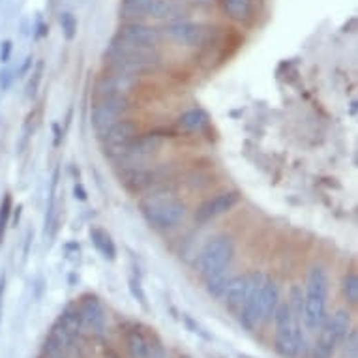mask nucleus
<instances>
[{
    "instance_id": "412c9836",
    "label": "nucleus",
    "mask_w": 358,
    "mask_h": 358,
    "mask_svg": "<svg viewBox=\"0 0 358 358\" xmlns=\"http://www.w3.org/2000/svg\"><path fill=\"white\" fill-rule=\"evenodd\" d=\"M91 238L94 247H96L100 254H102L104 259H109V261L117 259V246H115V242H113L111 235H109L107 231H104L102 227H92Z\"/></svg>"
},
{
    "instance_id": "b1692460",
    "label": "nucleus",
    "mask_w": 358,
    "mask_h": 358,
    "mask_svg": "<svg viewBox=\"0 0 358 358\" xmlns=\"http://www.w3.org/2000/svg\"><path fill=\"white\" fill-rule=\"evenodd\" d=\"M287 304L291 308L294 317L302 323V315H304V289H302V285H291Z\"/></svg>"
},
{
    "instance_id": "a878e982",
    "label": "nucleus",
    "mask_w": 358,
    "mask_h": 358,
    "mask_svg": "<svg viewBox=\"0 0 358 358\" xmlns=\"http://www.w3.org/2000/svg\"><path fill=\"white\" fill-rule=\"evenodd\" d=\"M229 278H231V276H229V270H225V272L222 274H216V276H210V278L205 280V283H207V291H209L212 296H216V299H220L223 294V289L227 285Z\"/></svg>"
},
{
    "instance_id": "f3484780",
    "label": "nucleus",
    "mask_w": 358,
    "mask_h": 358,
    "mask_svg": "<svg viewBox=\"0 0 358 358\" xmlns=\"http://www.w3.org/2000/svg\"><path fill=\"white\" fill-rule=\"evenodd\" d=\"M247 289H249V274L244 276H231L227 281V285L223 289V302L229 312L238 317L244 302H246Z\"/></svg>"
},
{
    "instance_id": "423d86ee",
    "label": "nucleus",
    "mask_w": 358,
    "mask_h": 358,
    "mask_svg": "<svg viewBox=\"0 0 358 358\" xmlns=\"http://www.w3.org/2000/svg\"><path fill=\"white\" fill-rule=\"evenodd\" d=\"M233 259H235V242L231 241V236L220 235L210 238L201 247L196 259V268L197 272L207 280L210 276L229 270Z\"/></svg>"
},
{
    "instance_id": "aec40b11",
    "label": "nucleus",
    "mask_w": 358,
    "mask_h": 358,
    "mask_svg": "<svg viewBox=\"0 0 358 358\" xmlns=\"http://www.w3.org/2000/svg\"><path fill=\"white\" fill-rule=\"evenodd\" d=\"M220 4L229 19L238 21V23L247 21L254 13V0H220Z\"/></svg>"
},
{
    "instance_id": "1a4fd4ad",
    "label": "nucleus",
    "mask_w": 358,
    "mask_h": 358,
    "mask_svg": "<svg viewBox=\"0 0 358 358\" xmlns=\"http://www.w3.org/2000/svg\"><path fill=\"white\" fill-rule=\"evenodd\" d=\"M163 34L160 28L152 25H144L141 21H128L118 26L113 41L122 46L143 47V49H158L162 44Z\"/></svg>"
},
{
    "instance_id": "393cba45",
    "label": "nucleus",
    "mask_w": 358,
    "mask_h": 358,
    "mask_svg": "<svg viewBox=\"0 0 358 358\" xmlns=\"http://www.w3.org/2000/svg\"><path fill=\"white\" fill-rule=\"evenodd\" d=\"M341 293L351 306L358 304V276L357 272H349L341 280Z\"/></svg>"
},
{
    "instance_id": "4be33fe9",
    "label": "nucleus",
    "mask_w": 358,
    "mask_h": 358,
    "mask_svg": "<svg viewBox=\"0 0 358 358\" xmlns=\"http://www.w3.org/2000/svg\"><path fill=\"white\" fill-rule=\"evenodd\" d=\"M126 347L131 358H149V339L139 328H131L126 334Z\"/></svg>"
},
{
    "instance_id": "f257e3e1",
    "label": "nucleus",
    "mask_w": 358,
    "mask_h": 358,
    "mask_svg": "<svg viewBox=\"0 0 358 358\" xmlns=\"http://www.w3.org/2000/svg\"><path fill=\"white\" fill-rule=\"evenodd\" d=\"M160 62H162V55L158 53V49L122 46L115 41H111V46L105 53L107 72L130 75V77H139V75L156 72Z\"/></svg>"
},
{
    "instance_id": "bb28decb",
    "label": "nucleus",
    "mask_w": 358,
    "mask_h": 358,
    "mask_svg": "<svg viewBox=\"0 0 358 358\" xmlns=\"http://www.w3.org/2000/svg\"><path fill=\"white\" fill-rule=\"evenodd\" d=\"M341 347V358H358V332L357 328H351L343 341L339 343Z\"/></svg>"
},
{
    "instance_id": "0eeeda50",
    "label": "nucleus",
    "mask_w": 358,
    "mask_h": 358,
    "mask_svg": "<svg viewBox=\"0 0 358 358\" xmlns=\"http://www.w3.org/2000/svg\"><path fill=\"white\" fill-rule=\"evenodd\" d=\"M349 330H351V315L347 310H338L330 317H326L319 328V339L313 347V358H332Z\"/></svg>"
},
{
    "instance_id": "6e6552de",
    "label": "nucleus",
    "mask_w": 358,
    "mask_h": 358,
    "mask_svg": "<svg viewBox=\"0 0 358 358\" xmlns=\"http://www.w3.org/2000/svg\"><path fill=\"white\" fill-rule=\"evenodd\" d=\"M120 15L128 21L141 19H173L176 8L171 0H122Z\"/></svg>"
},
{
    "instance_id": "20e7f679",
    "label": "nucleus",
    "mask_w": 358,
    "mask_h": 358,
    "mask_svg": "<svg viewBox=\"0 0 358 358\" xmlns=\"http://www.w3.org/2000/svg\"><path fill=\"white\" fill-rule=\"evenodd\" d=\"M326 299H328V276L319 265L310 268L304 289V315L302 323L308 330L319 332V328L326 321Z\"/></svg>"
},
{
    "instance_id": "9b49d317",
    "label": "nucleus",
    "mask_w": 358,
    "mask_h": 358,
    "mask_svg": "<svg viewBox=\"0 0 358 358\" xmlns=\"http://www.w3.org/2000/svg\"><path fill=\"white\" fill-rule=\"evenodd\" d=\"M167 38L186 47H201L209 41L210 30L209 26L202 23H194V21L173 17L167 21L163 32Z\"/></svg>"
},
{
    "instance_id": "5701e85b",
    "label": "nucleus",
    "mask_w": 358,
    "mask_h": 358,
    "mask_svg": "<svg viewBox=\"0 0 358 358\" xmlns=\"http://www.w3.org/2000/svg\"><path fill=\"white\" fill-rule=\"evenodd\" d=\"M60 326H64L66 330L70 334H73L75 338L81 336L83 332V323H81V315H79L77 306H68L64 312L60 313L59 319H57Z\"/></svg>"
},
{
    "instance_id": "39448f33",
    "label": "nucleus",
    "mask_w": 358,
    "mask_h": 358,
    "mask_svg": "<svg viewBox=\"0 0 358 358\" xmlns=\"http://www.w3.org/2000/svg\"><path fill=\"white\" fill-rule=\"evenodd\" d=\"M163 137L158 133H139L128 143L120 144L117 149L105 150V154L117 163L120 169L126 167H141L149 165L152 158L158 156V152L162 149Z\"/></svg>"
},
{
    "instance_id": "72a5a7b5",
    "label": "nucleus",
    "mask_w": 358,
    "mask_h": 358,
    "mask_svg": "<svg viewBox=\"0 0 358 358\" xmlns=\"http://www.w3.org/2000/svg\"><path fill=\"white\" fill-rule=\"evenodd\" d=\"M10 49H12V44H10V41H6V44H4V53H2V59H4V60L8 59V55H10Z\"/></svg>"
},
{
    "instance_id": "2f4dec72",
    "label": "nucleus",
    "mask_w": 358,
    "mask_h": 358,
    "mask_svg": "<svg viewBox=\"0 0 358 358\" xmlns=\"http://www.w3.org/2000/svg\"><path fill=\"white\" fill-rule=\"evenodd\" d=\"M73 194H75V197H77L79 201H85L86 199V191L85 188H83V184H75V186H73Z\"/></svg>"
},
{
    "instance_id": "2eb2a0df",
    "label": "nucleus",
    "mask_w": 358,
    "mask_h": 358,
    "mask_svg": "<svg viewBox=\"0 0 358 358\" xmlns=\"http://www.w3.org/2000/svg\"><path fill=\"white\" fill-rule=\"evenodd\" d=\"M79 315L83 323V330H88L91 334H102L105 326V312L100 304L98 296L94 294H85L79 302Z\"/></svg>"
},
{
    "instance_id": "7ed1b4c3",
    "label": "nucleus",
    "mask_w": 358,
    "mask_h": 358,
    "mask_svg": "<svg viewBox=\"0 0 358 358\" xmlns=\"http://www.w3.org/2000/svg\"><path fill=\"white\" fill-rule=\"evenodd\" d=\"M144 222L156 231H169L186 218V205L173 194L156 191L150 194L139 205Z\"/></svg>"
},
{
    "instance_id": "7c9ffc66",
    "label": "nucleus",
    "mask_w": 358,
    "mask_h": 358,
    "mask_svg": "<svg viewBox=\"0 0 358 358\" xmlns=\"http://www.w3.org/2000/svg\"><path fill=\"white\" fill-rule=\"evenodd\" d=\"M130 289H131V293H133V296H135V299L143 304V308H147V296H144L143 289L139 287V281L130 280Z\"/></svg>"
},
{
    "instance_id": "c85d7f7f",
    "label": "nucleus",
    "mask_w": 358,
    "mask_h": 358,
    "mask_svg": "<svg viewBox=\"0 0 358 358\" xmlns=\"http://www.w3.org/2000/svg\"><path fill=\"white\" fill-rule=\"evenodd\" d=\"M184 323H186V325H188V328L189 330H191V332L194 334H199V336H201V338H205V339H212L209 336V334L205 332V330H202V326L199 325V323H196V321L191 319V317H189V315H184Z\"/></svg>"
},
{
    "instance_id": "f03ea898",
    "label": "nucleus",
    "mask_w": 358,
    "mask_h": 358,
    "mask_svg": "<svg viewBox=\"0 0 358 358\" xmlns=\"http://www.w3.org/2000/svg\"><path fill=\"white\" fill-rule=\"evenodd\" d=\"M274 349L283 358H299L308 355V339L302 332V323L291 312L287 302H280L272 313Z\"/></svg>"
},
{
    "instance_id": "4468645a",
    "label": "nucleus",
    "mask_w": 358,
    "mask_h": 358,
    "mask_svg": "<svg viewBox=\"0 0 358 358\" xmlns=\"http://www.w3.org/2000/svg\"><path fill=\"white\" fill-rule=\"evenodd\" d=\"M137 85V77L109 73L102 75L94 85V98H111V96H128V92Z\"/></svg>"
},
{
    "instance_id": "c756f323",
    "label": "nucleus",
    "mask_w": 358,
    "mask_h": 358,
    "mask_svg": "<svg viewBox=\"0 0 358 358\" xmlns=\"http://www.w3.org/2000/svg\"><path fill=\"white\" fill-rule=\"evenodd\" d=\"M149 358H167L165 355V349L162 347V343L154 339V341H149Z\"/></svg>"
},
{
    "instance_id": "f8f14e48",
    "label": "nucleus",
    "mask_w": 358,
    "mask_h": 358,
    "mask_svg": "<svg viewBox=\"0 0 358 358\" xmlns=\"http://www.w3.org/2000/svg\"><path fill=\"white\" fill-rule=\"evenodd\" d=\"M241 201V191L236 189H229V191H223V194H218L216 197H210L205 202H201L197 207L196 214H194V220L199 225H205V223L212 222L220 216L227 214L229 210H233Z\"/></svg>"
},
{
    "instance_id": "ddd939ff",
    "label": "nucleus",
    "mask_w": 358,
    "mask_h": 358,
    "mask_svg": "<svg viewBox=\"0 0 358 358\" xmlns=\"http://www.w3.org/2000/svg\"><path fill=\"white\" fill-rule=\"evenodd\" d=\"M162 167H152V163L141 165V167H126V169H120V173H118L120 184L130 194H139V191L152 188L154 184L162 180Z\"/></svg>"
},
{
    "instance_id": "6ab92c4d",
    "label": "nucleus",
    "mask_w": 358,
    "mask_h": 358,
    "mask_svg": "<svg viewBox=\"0 0 358 358\" xmlns=\"http://www.w3.org/2000/svg\"><path fill=\"white\" fill-rule=\"evenodd\" d=\"M178 128L188 133H196V131H202L207 126L210 124V117L209 113L201 109V107H196V109H189V111L182 113L178 120Z\"/></svg>"
},
{
    "instance_id": "cd10ccee",
    "label": "nucleus",
    "mask_w": 358,
    "mask_h": 358,
    "mask_svg": "<svg viewBox=\"0 0 358 358\" xmlns=\"http://www.w3.org/2000/svg\"><path fill=\"white\" fill-rule=\"evenodd\" d=\"M60 25H62V30H64L66 38L73 39L75 30H77V21H75V17H73L72 13H62V17H60Z\"/></svg>"
},
{
    "instance_id": "9d476101",
    "label": "nucleus",
    "mask_w": 358,
    "mask_h": 358,
    "mask_svg": "<svg viewBox=\"0 0 358 358\" xmlns=\"http://www.w3.org/2000/svg\"><path fill=\"white\" fill-rule=\"evenodd\" d=\"M130 111V100L128 96H111V98H100L94 102L91 111V124L94 131L104 135L105 130L122 118V115Z\"/></svg>"
},
{
    "instance_id": "a211bd4d",
    "label": "nucleus",
    "mask_w": 358,
    "mask_h": 358,
    "mask_svg": "<svg viewBox=\"0 0 358 358\" xmlns=\"http://www.w3.org/2000/svg\"><path fill=\"white\" fill-rule=\"evenodd\" d=\"M280 304V289L276 285L272 278H265L261 283L259 294H257V312H259V325H267L272 321V313L276 306Z\"/></svg>"
},
{
    "instance_id": "473e14b6",
    "label": "nucleus",
    "mask_w": 358,
    "mask_h": 358,
    "mask_svg": "<svg viewBox=\"0 0 358 358\" xmlns=\"http://www.w3.org/2000/svg\"><path fill=\"white\" fill-rule=\"evenodd\" d=\"M104 358H120V355H118L115 349H107V351L104 352Z\"/></svg>"
},
{
    "instance_id": "dca6fc26",
    "label": "nucleus",
    "mask_w": 358,
    "mask_h": 358,
    "mask_svg": "<svg viewBox=\"0 0 358 358\" xmlns=\"http://www.w3.org/2000/svg\"><path fill=\"white\" fill-rule=\"evenodd\" d=\"M135 135H139V124L135 120H130V118H120L115 124H111L105 130L104 135H100L98 139L104 143L105 150H111L128 143Z\"/></svg>"
}]
</instances>
